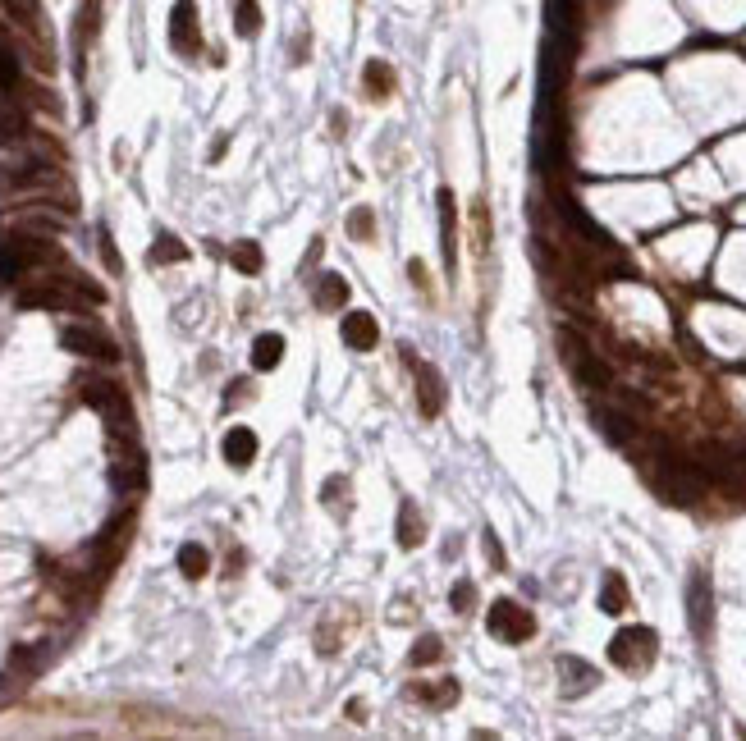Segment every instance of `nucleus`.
<instances>
[{
	"label": "nucleus",
	"instance_id": "bb28decb",
	"mask_svg": "<svg viewBox=\"0 0 746 741\" xmlns=\"http://www.w3.org/2000/svg\"><path fill=\"white\" fill-rule=\"evenodd\" d=\"M234 28H238V37H257V33H261V10H257V0H238Z\"/></svg>",
	"mask_w": 746,
	"mask_h": 741
},
{
	"label": "nucleus",
	"instance_id": "393cba45",
	"mask_svg": "<svg viewBox=\"0 0 746 741\" xmlns=\"http://www.w3.org/2000/svg\"><path fill=\"white\" fill-rule=\"evenodd\" d=\"M184 257H188V247L179 243L174 234H156L152 252H147V261H152V266H170V261H184Z\"/></svg>",
	"mask_w": 746,
	"mask_h": 741
},
{
	"label": "nucleus",
	"instance_id": "ddd939ff",
	"mask_svg": "<svg viewBox=\"0 0 746 741\" xmlns=\"http://www.w3.org/2000/svg\"><path fill=\"white\" fill-rule=\"evenodd\" d=\"M687 604H692V627H696V636H710L714 604H710V577H705V568H696L692 591H687Z\"/></svg>",
	"mask_w": 746,
	"mask_h": 741
},
{
	"label": "nucleus",
	"instance_id": "f3484780",
	"mask_svg": "<svg viewBox=\"0 0 746 741\" xmlns=\"http://www.w3.org/2000/svg\"><path fill=\"white\" fill-rule=\"evenodd\" d=\"M101 33V0H83V10H78V23H74V46L78 55L87 51V46L97 42Z\"/></svg>",
	"mask_w": 746,
	"mask_h": 741
},
{
	"label": "nucleus",
	"instance_id": "412c9836",
	"mask_svg": "<svg viewBox=\"0 0 746 741\" xmlns=\"http://www.w3.org/2000/svg\"><path fill=\"white\" fill-rule=\"evenodd\" d=\"M179 572H184L188 581H202L206 572H211V554H206V545H197V540H188V545L179 549Z\"/></svg>",
	"mask_w": 746,
	"mask_h": 741
},
{
	"label": "nucleus",
	"instance_id": "f03ea898",
	"mask_svg": "<svg viewBox=\"0 0 746 741\" xmlns=\"http://www.w3.org/2000/svg\"><path fill=\"white\" fill-rule=\"evenodd\" d=\"M559 353H563V366L573 371V380L586 389V394H605V389H614V366L595 353L577 330H559Z\"/></svg>",
	"mask_w": 746,
	"mask_h": 741
},
{
	"label": "nucleus",
	"instance_id": "39448f33",
	"mask_svg": "<svg viewBox=\"0 0 746 741\" xmlns=\"http://www.w3.org/2000/svg\"><path fill=\"white\" fill-rule=\"evenodd\" d=\"M655 645H660V636L650 632V627H623V632L609 641V659H614L618 668H646L650 659H655Z\"/></svg>",
	"mask_w": 746,
	"mask_h": 741
},
{
	"label": "nucleus",
	"instance_id": "f8f14e48",
	"mask_svg": "<svg viewBox=\"0 0 746 741\" xmlns=\"http://www.w3.org/2000/svg\"><path fill=\"white\" fill-rule=\"evenodd\" d=\"M344 344L353 348V353H371V348L380 344V325H376V316H367V312H348V316H344Z\"/></svg>",
	"mask_w": 746,
	"mask_h": 741
},
{
	"label": "nucleus",
	"instance_id": "473e14b6",
	"mask_svg": "<svg viewBox=\"0 0 746 741\" xmlns=\"http://www.w3.org/2000/svg\"><path fill=\"white\" fill-rule=\"evenodd\" d=\"M101 252H106V266L119 270V257H115V247H110V234H106V229H101Z\"/></svg>",
	"mask_w": 746,
	"mask_h": 741
},
{
	"label": "nucleus",
	"instance_id": "6ab92c4d",
	"mask_svg": "<svg viewBox=\"0 0 746 741\" xmlns=\"http://www.w3.org/2000/svg\"><path fill=\"white\" fill-rule=\"evenodd\" d=\"M362 83H367V97L371 101L394 97V69L385 65V60H367V69H362Z\"/></svg>",
	"mask_w": 746,
	"mask_h": 741
},
{
	"label": "nucleus",
	"instance_id": "dca6fc26",
	"mask_svg": "<svg viewBox=\"0 0 746 741\" xmlns=\"http://www.w3.org/2000/svg\"><path fill=\"white\" fill-rule=\"evenodd\" d=\"M408 696L417 700V705L444 709V705H454V700H458V682H454V677H444V682H426V687H422V682H412Z\"/></svg>",
	"mask_w": 746,
	"mask_h": 741
},
{
	"label": "nucleus",
	"instance_id": "7ed1b4c3",
	"mask_svg": "<svg viewBox=\"0 0 746 741\" xmlns=\"http://www.w3.org/2000/svg\"><path fill=\"white\" fill-rule=\"evenodd\" d=\"M78 398H83L87 408H97L101 417L110 421V435H133V408H129V394L115 385V380H97L87 376L78 385Z\"/></svg>",
	"mask_w": 746,
	"mask_h": 741
},
{
	"label": "nucleus",
	"instance_id": "423d86ee",
	"mask_svg": "<svg viewBox=\"0 0 746 741\" xmlns=\"http://www.w3.org/2000/svg\"><path fill=\"white\" fill-rule=\"evenodd\" d=\"M60 348L74 357H97V362H119V348L110 334L92 330V325H65L60 330Z\"/></svg>",
	"mask_w": 746,
	"mask_h": 741
},
{
	"label": "nucleus",
	"instance_id": "4be33fe9",
	"mask_svg": "<svg viewBox=\"0 0 746 741\" xmlns=\"http://www.w3.org/2000/svg\"><path fill=\"white\" fill-rule=\"evenodd\" d=\"M280 357H284L280 334H257V344H252V366H257V371H275Z\"/></svg>",
	"mask_w": 746,
	"mask_h": 741
},
{
	"label": "nucleus",
	"instance_id": "c85d7f7f",
	"mask_svg": "<svg viewBox=\"0 0 746 741\" xmlns=\"http://www.w3.org/2000/svg\"><path fill=\"white\" fill-rule=\"evenodd\" d=\"M440 655H444V650H440V636H435V632H426L422 641L412 645L408 664H412V668H422V664H435V659H440Z\"/></svg>",
	"mask_w": 746,
	"mask_h": 741
},
{
	"label": "nucleus",
	"instance_id": "f257e3e1",
	"mask_svg": "<svg viewBox=\"0 0 746 741\" xmlns=\"http://www.w3.org/2000/svg\"><path fill=\"white\" fill-rule=\"evenodd\" d=\"M51 266H60V252H55L42 234L19 229V234H10L5 243H0V280L14 284V280H28V275L51 270Z\"/></svg>",
	"mask_w": 746,
	"mask_h": 741
},
{
	"label": "nucleus",
	"instance_id": "6e6552de",
	"mask_svg": "<svg viewBox=\"0 0 746 741\" xmlns=\"http://www.w3.org/2000/svg\"><path fill=\"white\" fill-rule=\"evenodd\" d=\"M170 46L179 55H188V60L202 51V28H197V5H193V0H174V10H170Z\"/></svg>",
	"mask_w": 746,
	"mask_h": 741
},
{
	"label": "nucleus",
	"instance_id": "5701e85b",
	"mask_svg": "<svg viewBox=\"0 0 746 741\" xmlns=\"http://www.w3.org/2000/svg\"><path fill=\"white\" fill-rule=\"evenodd\" d=\"M628 604H632L628 581L618 577V572H609L605 586H600V609H605V613H628Z\"/></svg>",
	"mask_w": 746,
	"mask_h": 741
},
{
	"label": "nucleus",
	"instance_id": "cd10ccee",
	"mask_svg": "<svg viewBox=\"0 0 746 741\" xmlns=\"http://www.w3.org/2000/svg\"><path fill=\"white\" fill-rule=\"evenodd\" d=\"M321 499H325V508H330L335 517H344V508H348V476H330L325 490H321Z\"/></svg>",
	"mask_w": 746,
	"mask_h": 741
},
{
	"label": "nucleus",
	"instance_id": "1a4fd4ad",
	"mask_svg": "<svg viewBox=\"0 0 746 741\" xmlns=\"http://www.w3.org/2000/svg\"><path fill=\"white\" fill-rule=\"evenodd\" d=\"M595 426H600V435H605L609 444H637V435H641V417L632 408H623V403L595 408Z\"/></svg>",
	"mask_w": 746,
	"mask_h": 741
},
{
	"label": "nucleus",
	"instance_id": "2f4dec72",
	"mask_svg": "<svg viewBox=\"0 0 746 741\" xmlns=\"http://www.w3.org/2000/svg\"><path fill=\"white\" fill-rule=\"evenodd\" d=\"M449 604H454V613H472L476 609V586H472V581H454Z\"/></svg>",
	"mask_w": 746,
	"mask_h": 741
},
{
	"label": "nucleus",
	"instance_id": "4468645a",
	"mask_svg": "<svg viewBox=\"0 0 746 741\" xmlns=\"http://www.w3.org/2000/svg\"><path fill=\"white\" fill-rule=\"evenodd\" d=\"M559 677H563V696H582V691H591L600 682V673L586 659H573V655L559 659Z\"/></svg>",
	"mask_w": 746,
	"mask_h": 741
},
{
	"label": "nucleus",
	"instance_id": "72a5a7b5",
	"mask_svg": "<svg viewBox=\"0 0 746 741\" xmlns=\"http://www.w3.org/2000/svg\"><path fill=\"white\" fill-rule=\"evenodd\" d=\"M486 554H490V563H495V568H504V549L495 545V536H486Z\"/></svg>",
	"mask_w": 746,
	"mask_h": 741
},
{
	"label": "nucleus",
	"instance_id": "20e7f679",
	"mask_svg": "<svg viewBox=\"0 0 746 741\" xmlns=\"http://www.w3.org/2000/svg\"><path fill=\"white\" fill-rule=\"evenodd\" d=\"M486 627L490 636H499V641H509V645H522L536 636V618H531V609H522L518 600H495L486 613Z\"/></svg>",
	"mask_w": 746,
	"mask_h": 741
},
{
	"label": "nucleus",
	"instance_id": "a878e982",
	"mask_svg": "<svg viewBox=\"0 0 746 741\" xmlns=\"http://www.w3.org/2000/svg\"><path fill=\"white\" fill-rule=\"evenodd\" d=\"M14 87H19V51L0 33V92H14Z\"/></svg>",
	"mask_w": 746,
	"mask_h": 741
},
{
	"label": "nucleus",
	"instance_id": "b1692460",
	"mask_svg": "<svg viewBox=\"0 0 746 741\" xmlns=\"http://www.w3.org/2000/svg\"><path fill=\"white\" fill-rule=\"evenodd\" d=\"M14 229H28V234L51 238V234H65V220H60V215H51V211H23L19 220H14Z\"/></svg>",
	"mask_w": 746,
	"mask_h": 741
},
{
	"label": "nucleus",
	"instance_id": "0eeeda50",
	"mask_svg": "<svg viewBox=\"0 0 746 741\" xmlns=\"http://www.w3.org/2000/svg\"><path fill=\"white\" fill-rule=\"evenodd\" d=\"M129 536H133V513L115 517V522L101 531L97 549H92V572H97V577H106V572L115 568L119 559H124V549H129Z\"/></svg>",
	"mask_w": 746,
	"mask_h": 741
},
{
	"label": "nucleus",
	"instance_id": "7c9ffc66",
	"mask_svg": "<svg viewBox=\"0 0 746 741\" xmlns=\"http://www.w3.org/2000/svg\"><path fill=\"white\" fill-rule=\"evenodd\" d=\"M348 234H353V238H362V243H371V234H376V220H371V211H367V206H357V211L348 215Z\"/></svg>",
	"mask_w": 746,
	"mask_h": 741
},
{
	"label": "nucleus",
	"instance_id": "aec40b11",
	"mask_svg": "<svg viewBox=\"0 0 746 741\" xmlns=\"http://www.w3.org/2000/svg\"><path fill=\"white\" fill-rule=\"evenodd\" d=\"M344 302H348L344 275H321V280H316V307H321V312H339Z\"/></svg>",
	"mask_w": 746,
	"mask_h": 741
},
{
	"label": "nucleus",
	"instance_id": "c756f323",
	"mask_svg": "<svg viewBox=\"0 0 746 741\" xmlns=\"http://www.w3.org/2000/svg\"><path fill=\"white\" fill-rule=\"evenodd\" d=\"M229 261H234L243 275H257V270H261V247H257V243H234Z\"/></svg>",
	"mask_w": 746,
	"mask_h": 741
},
{
	"label": "nucleus",
	"instance_id": "9d476101",
	"mask_svg": "<svg viewBox=\"0 0 746 741\" xmlns=\"http://www.w3.org/2000/svg\"><path fill=\"white\" fill-rule=\"evenodd\" d=\"M440 238H444V270L458 275V202L449 188H440Z\"/></svg>",
	"mask_w": 746,
	"mask_h": 741
},
{
	"label": "nucleus",
	"instance_id": "9b49d317",
	"mask_svg": "<svg viewBox=\"0 0 746 741\" xmlns=\"http://www.w3.org/2000/svg\"><path fill=\"white\" fill-rule=\"evenodd\" d=\"M412 371H417V408H422V417H440L444 412L440 371H435V366H422V362H412Z\"/></svg>",
	"mask_w": 746,
	"mask_h": 741
},
{
	"label": "nucleus",
	"instance_id": "a211bd4d",
	"mask_svg": "<svg viewBox=\"0 0 746 741\" xmlns=\"http://www.w3.org/2000/svg\"><path fill=\"white\" fill-rule=\"evenodd\" d=\"M422 540H426L422 513H417V504H412V499H403V504H399V545L403 549H417Z\"/></svg>",
	"mask_w": 746,
	"mask_h": 741
},
{
	"label": "nucleus",
	"instance_id": "2eb2a0df",
	"mask_svg": "<svg viewBox=\"0 0 746 741\" xmlns=\"http://www.w3.org/2000/svg\"><path fill=\"white\" fill-rule=\"evenodd\" d=\"M252 458H257V435L248 426H234L225 435V462L243 472V467H252Z\"/></svg>",
	"mask_w": 746,
	"mask_h": 741
}]
</instances>
